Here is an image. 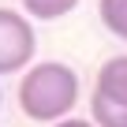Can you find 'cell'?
<instances>
[{
  "mask_svg": "<svg viewBox=\"0 0 127 127\" xmlns=\"http://www.w3.org/2000/svg\"><path fill=\"white\" fill-rule=\"evenodd\" d=\"M37 52V34L30 26V15L15 8H0V75L26 71Z\"/></svg>",
  "mask_w": 127,
  "mask_h": 127,
  "instance_id": "7a4b0ae2",
  "label": "cell"
},
{
  "mask_svg": "<svg viewBox=\"0 0 127 127\" xmlns=\"http://www.w3.org/2000/svg\"><path fill=\"white\" fill-rule=\"evenodd\" d=\"M52 127H97L94 120H75V116H67V120H60V123H52Z\"/></svg>",
  "mask_w": 127,
  "mask_h": 127,
  "instance_id": "52a82bcc",
  "label": "cell"
},
{
  "mask_svg": "<svg viewBox=\"0 0 127 127\" xmlns=\"http://www.w3.org/2000/svg\"><path fill=\"white\" fill-rule=\"evenodd\" d=\"M94 94H101L116 105H127V56H112V60L101 64Z\"/></svg>",
  "mask_w": 127,
  "mask_h": 127,
  "instance_id": "3957f363",
  "label": "cell"
},
{
  "mask_svg": "<svg viewBox=\"0 0 127 127\" xmlns=\"http://www.w3.org/2000/svg\"><path fill=\"white\" fill-rule=\"evenodd\" d=\"M90 120L97 127H127V105H116L101 94L90 97Z\"/></svg>",
  "mask_w": 127,
  "mask_h": 127,
  "instance_id": "277c9868",
  "label": "cell"
},
{
  "mask_svg": "<svg viewBox=\"0 0 127 127\" xmlns=\"http://www.w3.org/2000/svg\"><path fill=\"white\" fill-rule=\"evenodd\" d=\"M97 15H101V23H105L108 34H116V37L127 41V0H101Z\"/></svg>",
  "mask_w": 127,
  "mask_h": 127,
  "instance_id": "5b68a950",
  "label": "cell"
},
{
  "mask_svg": "<svg viewBox=\"0 0 127 127\" xmlns=\"http://www.w3.org/2000/svg\"><path fill=\"white\" fill-rule=\"evenodd\" d=\"M23 8L30 19H60L79 8V0H23Z\"/></svg>",
  "mask_w": 127,
  "mask_h": 127,
  "instance_id": "8992f818",
  "label": "cell"
},
{
  "mask_svg": "<svg viewBox=\"0 0 127 127\" xmlns=\"http://www.w3.org/2000/svg\"><path fill=\"white\" fill-rule=\"evenodd\" d=\"M79 105V75L60 60L30 64L19 79V108L34 123H60Z\"/></svg>",
  "mask_w": 127,
  "mask_h": 127,
  "instance_id": "6da1fadb",
  "label": "cell"
}]
</instances>
